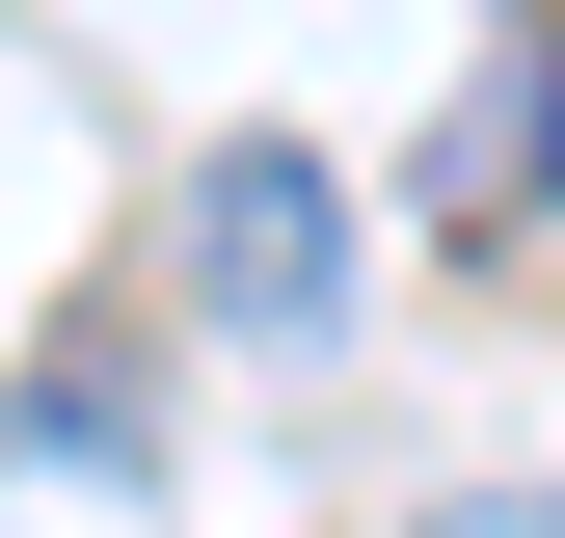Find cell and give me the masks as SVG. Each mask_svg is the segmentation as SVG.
<instances>
[{
  "label": "cell",
  "mask_w": 565,
  "mask_h": 538,
  "mask_svg": "<svg viewBox=\"0 0 565 538\" xmlns=\"http://www.w3.org/2000/svg\"><path fill=\"white\" fill-rule=\"evenodd\" d=\"M189 297L243 323V351H323L350 323V189L297 134H216V189H189Z\"/></svg>",
  "instance_id": "cell-1"
},
{
  "label": "cell",
  "mask_w": 565,
  "mask_h": 538,
  "mask_svg": "<svg viewBox=\"0 0 565 538\" xmlns=\"http://www.w3.org/2000/svg\"><path fill=\"white\" fill-rule=\"evenodd\" d=\"M431 538H565V485H512V512H431Z\"/></svg>",
  "instance_id": "cell-3"
},
{
  "label": "cell",
  "mask_w": 565,
  "mask_h": 538,
  "mask_svg": "<svg viewBox=\"0 0 565 538\" xmlns=\"http://www.w3.org/2000/svg\"><path fill=\"white\" fill-rule=\"evenodd\" d=\"M565 189V54H512V82H484V134L431 162V216H539Z\"/></svg>",
  "instance_id": "cell-2"
}]
</instances>
